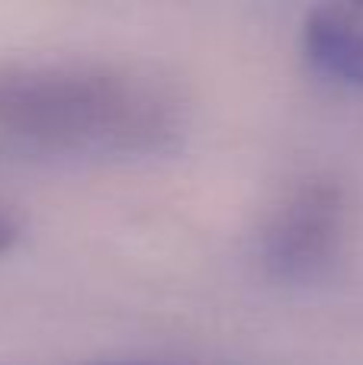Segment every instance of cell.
<instances>
[{
  "label": "cell",
  "mask_w": 363,
  "mask_h": 365,
  "mask_svg": "<svg viewBox=\"0 0 363 365\" xmlns=\"http://www.w3.org/2000/svg\"><path fill=\"white\" fill-rule=\"evenodd\" d=\"M174 132V100L129 71L0 68V158H132L161 151Z\"/></svg>",
  "instance_id": "6da1fadb"
},
{
  "label": "cell",
  "mask_w": 363,
  "mask_h": 365,
  "mask_svg": "<svg viewBox=\"0 0 363 365\" xmlns=\"http://www.w3.org/2000/svg\"><path fill=\"white\" fill-rule=\"evenodd\" d=\"M341 231V195L332 186H306L277 212L264 237V259L283 279L312 276L328 263Z\"/></svg>",
  "instance_id": "7a4b0ae2"
},
{
  "label": "cell",
  "mask_w": 363,
  "mask_h": 365,
  "mask_svg": "<svg viewBox=\"0 0 363 365\" xmlns=\"http://www.w3.org/2000/svg\"><path fill=\"white\" fill-rule=\"evenodd\" d=\"M302 48L322 77L363 87V4H328L306 19Z\"/></svg>",
  "instance_id": "3957f363"
},
{
  "label": "cell",
  "mask_w": 363,
  "mask_h": 365,
  "mask_svg": "<svg viewBox=\"0 0 363 365\" xmlns=\"http://www.w3.org/2000/svg\"><path fill=\"white\" fill-rule=\"evenodd\" d=\"M13 240H16V221H13V215L6 208H0V253L10 250Z\"/></svg>",
  "instance_id": "277c9868"
}]
</instances>
